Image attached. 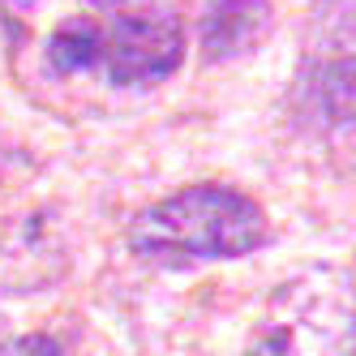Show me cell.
I'll list each match as a JSON object with an SVG mask.
<instances>
[{
  "instance_id": "obj_4",
  "label": "cell",
  "mask_w": 356,
  "mask_h": 356,
  "mask_svg": "<svg viewBox=\"0 0 356 356\" xmlns=\"http://www.w3.org/2000/svg\"><path fill=\"white\" fill-rule=\"evenodd\" d=\"M270 35L266 0H207L197 22V47L207 60H236Z\"/></svg>"
},
{
  "instance_id": "obj_3",
  "label": "cell",
  "mask_w": 356,
  "mask_h": 356,
  "mask_svg": "<svg viewBox=\"0 0 356 356\" xmlns=\"http://www.w3.org/2000/svg\"><path fill=\"white\" fill-rule=\"evenodd\" d=\"M185 60V26L172 13H120L104 26L99 69L112 86H150Z\"/></svg>"
},
{
  "instance_id": "obj_7",
  "label": "cell",
  "mask_w": 356,
  "mask_h": 356,
  "mask_svg": "<svg viewBox=\"0 0 356 356\" xmlns=\"http://www.w3.org/2000/svg\"><path fill=\"white\" fill-rule=\"evenodd\" d=\"M5 5H9V9H31L35 0H5Z\"/></svg>"
},
{
  "instance_id": "obj_2",
  "label": "cell",
  "mask_w": 356,
  "mask_h": 356,
  "mask_svg": "<svg viewBox=\"0 0 356 356\" xmlns=\"http://www.w3.org/2000/svg\"><path fill=\"white\" fill-rule=\"evenodd\" d=\"M245 356H356V288L335 266H305L275 288Z\"/></svg>"
},
{
  "instance_id": "obj_1",
  "label": "cell",
  "mask_w": 356,
  "mask_h": 356,
  "mask_svg": "<svg viewBox=\"0 0 356 356\" xmlns=\"http://www.w3.org/2000/svg\"><path fill=\"white\" fill-rule=\"evenodd\" d=\"M266 241H270L266 211L232 185H189L138 211L129 223L134 253L163 266L245 258Z\"/></svg>"
},
{
  "instance_id": "obj_6",
  "label": "cell",
  "mask_w": 356,
  "mask_h": 356,
  "mask_svg": "<svg viewBox=\"0 0 356 356\" xmlns=\"http://www.w3.org/2000/svg\"><path fill=\"white\" fill-rule=\"evenodd\" d=\"M99 56H104V26L90 17H73L47 39V69H56V73L99 69Z\"/></svg>"
},
{
  "instance_id": "obj_5",
  "label": "cell",
  "mask_w": 356,
  "mask_h": 356,
  "mask_svg": "<svg viewBox=\"0 0 356 356\" xmlns=\"http://www.w3.org/2000/svg\"><path fill=\"white\" fill-rule=\"evenodd\" d=\"M305 108L322 124V134L356 146V56L314 69L305 82Z\"/></svg>"
}]
</instances>
